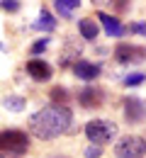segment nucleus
<instances>
[{
  "instance_id": "nucleus-1",
  "label": "nucleus",
  "mask_w": 146,
  "mask_h": 158,
  "mask_svg": "<svg viewBox=\"0 0 146 158\" xmlns=\"http://www.w3.org/2000/svg\"><path fill=\"white\" fill-rule=\"evenodd\" d=\"M71 119H73V114H71L68 107L46 105V107H42L39 112H34L29 117V131H32V136L49 141V139H56L63 131H68Z\"/></svg>"
},
{
  "instance_id": "nucleus-2",
  "label": "nucleus",
  "mask_w": 146,
  "mask_h": 158,
  "mask_svg": "<svg viewBox=\"0 0 146 158\" xmlns=\"http://www.w3.org/2000/svg\"><path fill=\"white\" fill-rule=\"evenodd\" d=\"M85 136L93 146H105L117 136V124L110 119H90L85 124Z\"/></svg>"
},
{
  "instance_id": "nucleus-3",
  "label": "nucleus",
  "mask_w": 146,
  "mask_h": 158,
  "mask_svg": "<svg viewBox=\"0 0 146 158\" xmlns=\"http://www.w3.org/2000/svg\"><path fill=\"white\" fill-rule=\"evenodd\" d=\"M27 146H29V136L24 131H20V129H5V131H0V153L17 156V153L27 151Z\"/></svg>"
},
{
  "instance_id": "nucleus-4",
  "label": "nucleus",
  "mask_w": 146,
  "mask_h": 158,
  "mask_svg": "<svg viewBox=\"0 0 146 158\" xmlns=\"http://www.w3.org/2000/svg\"><path fill=\"white\" fill-rule=\"evenodd\" d=\"M115 156L117 158H144L146 156V139L136 136V134L122 136L115 143Z\"/></svg>"
},
{
  "instance_id": "nucleus-5",
  "label": "nucleus",
  "mask_w": 146,
  "mask_h": 158,
  "mask_svg": "<svg viewBox=\"0 0 146 158\" xmlns=\"http://www.w3.org/2000/svg\"><path fill=\"white\" fill-rule=\"evenodd\" d=\"M115 59H117V63H141V61H146V49L134 46V44H119L115 49Z\"/></svg>"
},
{
  "instance_id": "nucleus-6",
  "label": "nucleus",
  "mask_w": 146,
  "mask_h": 158,
  "mask_svg": "<svg viewBox=\"0 0 146 158\" xmlns=\"http://www.w3.org/2000/svg\"><path fill=\"white\" fill-rule=\"evenodd\" d=\"M124 119L129 124H141L146 119V105L139 98H127L124 100Z\"/></svg>"
},
{
  "instance_id": "nucleus-7",
  "label": "nucleus",
  "mask_w": 146,
  "mask_h": 158,
  "mask_svg": "<svg viewBox=\"0 0 146 158\" xmlns=\"http://www.w3.org/2000/svg\"><path fill=\"white\" fill-rule=\"evenodd\" d=\"M78 102L83 105V107H100L105 102V95L100 88H95V85H88L83 88L81 93H78Z\"/></svg>"
},
{
  "instance_id": "nucleus-8",
  "label": "nucleus",
  "mask_w": 146,
  "mask_h": 158,
  "mask_svg": "<svg viewBox=\"0 0 146 158\" xmlns=\"http://www.w3.org/2000/svg\"><path fill=\"white\" fill-rule=\"evenodd\" d=\"M73 73L78 76L81 80H85V83H93V80L100 76V66L98 63H90V61H76L73 63Z\"/></svg>"
},
{
  "instance_id": "nucleus-9",
  "label": "nucleus",
  "mask_w": 146,
  "mask_h": 158,
  "mask_svg": "<svg viewBox=\"0 0 146 158\" xmlns=\"http://www.w3.org/2000/svg\"><path fill=\"white\" fill-rule=\"evenodd\" d=\"M27 73H29V78H34L37 83H44V80L51 78V68H49V63H46V61H39V59L27 61Z\"/></svg>"
},
{
  "instance_id": "nucleus-10",
  "label": "nucleus",
  "mask_w": 146,
  "mask_h": 158,
  "mask_svg": "<svg viewBox=\"0 0 146 158\" xmlns=\"http://www.w3.org/2000/svg\"><path fill=\"white\" fill-rule=\"evenodd\" d=\"M98 20L102 22L107 37H122V34H124V24L117 20V17H112V15H107V12H98Z\"/></svg>"
},
{
  "instance_id": "nucleus-11",
  "label": "nucleus",
  "mask_w": 146,
  "mask_h": 158,
  "mask_svg": "<svg viewBox=\"0 0 146 158\" xmlns=\"http://www.w3.org/2000/svg\"><path fill=\"white\" fill-rule=\"evenodd\" d=\"M78 54H81V44L76 39H68L66 41V49H63V54H61V66H68ZM73 63H76V61H73Z\"/></svg>"
},
{
  "instance_id": "nucleus-12",
  "label": "nucleus",
  "mask_w": 146,
  "mask_h": 158,
  "mask_svg": "<svg viewBox=\"0 0 146 158\" xmlns=\"http://www.w3.org/2000/svg\"><path fill=\"white\" fill-rule=\"evenodd\" d=\"M54 7H56V12H61L63 17H71L81 7V0H54Z\"/></svg>"
},
{
  "instance_id": "nucleus-13",
  "label": "nucleus",
  "mask_w": 146,
  "mask_h": 158,
  "mask_svg": "<svg viewBox=\"0 0 146 158\" xmlns=\"http://www.w3.org/2000/svg\"><path fill=\"white\" fill-rule=\"evenodd\" d=\"M78 32H81V37H83V39H95L100 29H98V24H95L93 20H88V17H85V20L78 22Z\"/></svg>"
},
{
  "instance_id": "nucleus-14",
  "label": "nucleus",
  "mask_w": 146,
  "mask_h": 158,
  "mask_svg": "<svg viewBox=\"0 0 146 158\" xmlns=\"http://www.w3.org/2000/svg\"><path fill=\"white\" fill-rule=\"evenodd\" d=\"M54 27H56V20L49 15V10H42L39 20L34 22V29H42V32H54Z\"/></svg>"
},
{
  "instance_id": "nucleus-15",
  "label": "nucleus",
  "mask_w": 146,
  "mask_h": 158,
  "mask_svg": "<svg viewBox=\"0 0 146 158\" xmlns=\"http://www.w3.org/2000/svg\"><path fill=\"white\" fill-rule=\"evenodd\" d=\"M2 107H5V110H12V112H22V110H24V100L17 98V95H12V98H5Z\"/></svg>"
},
{
  "instance_id": "nucleus-16",
  "label": "nucleus",
  "mask_w": 146,
  "mask_h": 158,
  "mask_svg": "<svg viewBox=\"0 0 146 158\" xmlns=\"http://www.w3.org/2000/svg\"><path fill=\"white\" fill-rule=\"evenodd\" d=\"M51 100H54L59 107H66L63 102H68V98H66V93H63L61 88H54V90H51Z\"/></svg>"
},
{
  "instance_id": "nucleus-17",
  "label": "nucleus",
  "mask_w": 146,
  "mask_h": 158,
  "mask_svg": "<svg viewBox=\"0 0 146 158\" xmlns=\"http://www.w3.org/2000/svg\"><path fill=\"white\" fill-rule=\"evenodd\" d=\"M144 80H146L144 73H131V76H127V78H124V85L134 88V85H139V83H144Z\"/></svg>"
},
{
  "instance_id": "nucleus-18",
  "label": "nucleus",
  "mask_w": 146,
  "mask_h": 158,
  "mask_svg": "<svg viewBox=\"0 0 146 158\" xmlns=\"http://www.w3.org/2000/svg\"><path fill=\"white\" fill-rule=\"evenodd\" d=\"M0 7H2L5 12H17V10H20V2H17V0H2Z\"/></svg>"
},
{
  "instance_id": "nucleus-19",
  "label": "nucleus",
  "mask_w": 146,
  "mask_h": 158,
  "mask_svg": "<svg viewBox=\"0 0 146 158\" xmlns=\"http://www.w3.org/2000/svg\"><path fill=\"white\" fill-rule=\"evenodd\" d=\"M46 46H49V39H37L34 44H32V54H42Z\"/></svg>"
},
{
  "instance_id": "nucleus-20",
  "label": "nucleus",
  "mask_w": 146,
  "mask_h": 158,
  "mask_svg": "<svg viewBox=\"0 0 146 158\" xmlns=\"http://www.w3.org/2000/svg\"><path fill=\"white\" fill-rule=\"evenodd\" d=\"M129 29H131L134 34H139V37H146V22H134Z\"/></svg>"
},
{
  "instance_id": "nucleus-21",
  "label": "nucleus",
  "mask_w": 146,
  "mask_h": 158,
  "mask_svg": "<svg viewBox=\"0 0 146 158\" xmlns=\"http://www.w3.org/2000/svg\"><path fill=\"white\" fill-rule=\"evenodd\" d=\"M100 153H102L100 146H88L85 148V158H100Z\"/></svg>"
},
{
  "instance_id": "nucleus-22",
  "label": "nucleus",
  "mask_w": 146,
  "mask_h": 158,
  "mask_svg": "<svg viewBox=\"0 0 146 158\" xmlns=\"http://www.w3.org/2000/svg\"><path fill=\"white\" fill-rule=\"evenodd\" d=\"M0 158H17V156H12V153H0Z\"/></svg>"
}]
</instances>
